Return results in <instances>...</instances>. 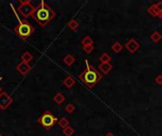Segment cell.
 <instances>
[{
  "mask_svg": "<svg viewBox=\"0 0 162 136\" xmlns=\"http://www.w3.org/2000/svg\"><path fill=\"white\" fill-rule=\"evenodd\" d=\"M85 69L80 74L79 78L86 87L93 88L103 78V76H101L99 70L96 69L92 64L88 62V60H85Z\"/></svg>",
  "mask_w": 162,
  "mask_h": 136,
  "instance_id": "1",
  "label": "cell"
},
{
  "mask_svg": "<svg viewBox=\"0 0 162 136\" xmlns=\"http://www.w3.org/2000/svg\"><path fill=\"white\" fill-rule=\"evenodd\" d=\"M32 17L41 26H46L55 17V11L52 10L51 8L47 3H45V1H41L33 11Z\"/></svg>",
  "mask_w": 162,
  "mask_h": 136,
  "instance_id": "2",
  "label": "cell"
},
{
  "mask_svg": "<svg viewBox=\"0 0 162 136\" xmlns=\"http://www.w3.org/2000/svg\"><path fill=\"white\" fill-rule=\"evenodd\" d=\"M13 30L20 38L26 40L33 33V31H34V28H33L28 21L24 20V21H21L19 24L14 28Z\"/></svg>",
  "mask_w": 162,
  "mask_h": 136,
  "instance_id": "3",
  "label": "cell"
},
{
  "mask_svg": "<svg viewBox=\"0 0 162 136\" xmlns=\"http://www.w3.org/2000/svg\"><path fill=\"white\" fill-rule=\"evenodd\" d=\"M58 122L57 117L54 116L50 111H46L38 118V123L45 128V130H50Z\"/></svg>",
  "mask_w": 162,
  "mask_h": 136,
  "instance_id": "4",
  "label": "cell"
},
{
  "mask_svg": "<svg viewBox=\"0 0 162 136\" xmlns=\"http://www.w3.org/2000/svg\"><path fill=\"white\" fill-rule=\"evenodd\" d=\"M35 8L31 5V1H21L20 6L17 8V11L19 12L23 17H29L32 16V13L34 11Z\"/></svg>",
  "mask_w": 162,
  "mask_h": 136,
  "instance_id": "5",
  "label": "cell"
},
{
  "mask_svg": "<svg viewBox=\"0 0 162 136\" xmlns=\"http://www.w3.org/2000/svg\"><path fill=\"white\" fill-rule=\"evenodd\" d=\"M13 98L9 94H7L6 92L0 93V109L1 110H6L13 103Z\"/></svg>",
  "mask_w": 162,
  "mask_h": 136,
  "instance_id": "6",
  "label": "cell"
},
{
  "mask_svg": "<svg viewBox=\"0 0 162 136\" xmlns=\"http://www.w3.org/2000/svg\"><path fill=\"white\" fill-rule=\"evenodd\" d=\"M124 46H125V48L131 53V54H134V53L139 48V46H140V45H139V44L134 39V38H131V39L125 44V45H124Z\"/></svg>",
  "mask_w": 162,
  "mask_h": 136,
  "instance_id": "7",
  "label": "cell"
},
{
  "mask_svg": "<svg viewBox=\"0 0 162 136\" xmlns=\"http://www.w3.org/2000/svg\"><path fill=\"white\" fill-rule=\"evenodd\" d=\"M16 69L17 71L19 72V73L21 75H23V76H26L29 71L31 70V65H29V63L27 62H21L18 65L16 66Z\"/></svg>",
  "mask_w": 162,
  "mask_h": 136,
  "instance_id": "8",
  "label": "cell"
},
{
  "mask_svg": "<svg viewBox=\"0 0 162 136\" xmlns=\"http://www.w3.org/2000/svg\"><path fill=\"white\" fill-rule=\"evenodd\" d=\"M98 68H99L101 73L106 75L113 69V65L111 63H101Z\"/></svg>",
  "mask_w": 162,
  "mask_h": 136,
  "instance_id": "9",
  "label": "cell"
},
{
  "mask_svg": "<svg viewBox=\"0 0 162 136\" xmlns=\"http://www.w3.org/2000/svg\"><path fill=\"white\" fill-rule=\"evenodd\" d=\"M63 83H64V85L66 87V88L70 89V88H72V87L75 85L76 81H75V79L72 77H71V76H67V77L65 79H64Z\"/></svg>",
  "mask_w": 162,
  "mask_h": 136,
  "instance_id": "10",
  "label": "cell"
},
{
  "mask_svg": "<svg viewBox=\"0 0 162 136\" xmlns=\"http://www.w3.org/2000/svg\"><path fill=\"white\" fill-rule=\"evenodd\" d=\"M111 60H112V57L106 52L103 53V54L99 57V60L101 62V63H110Z\"/></svg>",
  "mask_w": 162,
  "mask_h": 136,
  "instance_id": "11",
  "label": "cell"
},
{
  "mask_svg": "<svg viewBox=\"0 0 162 136\" xmlns=\"http://www.w3.org/2000/svg\"><path fill=\"white\" fill-rule=\"evenodd\" d=\"M147 11H148V13L151 15V16H153V17H157L158 16V12H159V10H157L156 4H153V5H151L148 8Z\"/></svg>",
  "mask_w": 162,
  "mask_h": 136,
  "instance_id": "12",
  "label": "cell"
},
{
  "mask_svg": "<svg viewBox=\"0 0 162 136\" xmlns=\"http://www.w3.org/2000/svg\"><path fill=\"white\" fill-rule=\"evenodd\" d=\"M32 59H33V56H32L31 53L29 52V51H25L21 56V60H22V62H23L29 63V62H31Z\"/></svg>",
  "mask_w": 162,
  "mask_h": 136,
  "instance_id": "13",
  "label": "cell"
},
{
  "mask_svg": "<svg viewBox=\"0 0 162 136\" xmlns=\"http://www.w3.org/2000/svg\"><path fill=\"white\" fill-rule=\"evenodd\" d=\"M150 38H151V40H152L154 44H157L158 42L162 39V35L158 31H154L152 34H151Z\"/></svg>",
  "mask_w": 162,
  "mask_h": 136,
  "instance_id": "14",
  "label": "cell"
},
{
  "mask_svg": "<svg viewBox=\"0 0 162 136\" xmlns=\"http://www.w3.org/2000/svg\"><path fill=\"white\" fill-rule=\"evenodd\" d=\"M64 62H65L67 66H71L75 62V58L71 54H67L65 58H64Z\"/></svg>",
  "mask_w": 162,
  "mask_h": 136,
  "instance_id": "15",
  "label": "cell"
},
{
  "mask_svg": "<svg viewBox=\"0 0 162 136\" xmlns=\"http://www.w3.org/2000/svg\"><path fill=\"white\" fill-rule=\"evenodd\" d=\"M122 48H123V45L119 43V42H115L114 44H112V46H111V49L113 51H114L115 53H119L120 51L122 50Z\"/></svg>",
  "mask_w": 162,
  "mask_h": 136,
  "instance_id": "16",
  "label": "cell"
},
{
  "mask_svg": "<svg viewBox=\"0 0 162 136\" xmlns=\"http://www.w3.org/2000/svg\"><path fill=\"white\" fill-rule=\"evenodd\" d=\"M53 100L56 102V103L57 104H62L64 101L66 100V97H65V96H64L63 94H61V93H58V94H56L55 96H54V97H53Z\"/></svg>",
  "mask_w": 162,
  "mask_h": 136,
  "instance_id": "17",
  "label": "cell"
},
{
  "mask_svg": "<svg viewBox=\"0 0 162 136\" xmlns=\"http://www.w3.org/2000/svg\"><path fill=\"white\" fill-rule=\"evenodd\" d=\"M94 41L92 40V38L90 36H85L82 38V46H86V45H93Z\"/></svg>",
  "mask_w": 162,
  "mask_h": 136,
  "instance_id": "18",
  "label": "cell"
},
{
  "mask_svg": "<svg viewBox=\"0 0 162 136\" xmlns=\"http://www.w3.org/2000/svg\"><path fill=\"white\" fill-rule=\"evenodd\" d=\"M58 124H59V126L64 130V128H66V127L69 126V121L67 118H66V117H62V118L58 121Z\"/></svg>",
  "mask_w": 162,
  "mask_h": 136,
  "instance_id": "19",
  "label": "cell"
},
{
  "mask_svg": "<svg viewBox=\"0 0 162 136\" xmlns=\"http://www.w3.org/2000/svg\"><path fill=\"white\" fill-rule=\"evenodd\" d=\"M67 26H68V28L71 30H76L79 28V23L75 20V19H71L68 22V24H67Z\"/></svg>",
  "mask_w": 162,
  "mask_h": 136,
  "instance_id": "20",
  "label": "cell"
},
{
  "mask_svg": "<svg viewBox=\"0 0 162 136\" xmlns=\"http://www.w3.org/2000/svg\"><path fill=\"white\" fill-rule=\"evenodd\" d=\"M74 128L71 127V126H68V127H66V128H64L63 130V133L65 134L66 136H72L74 134Z\"/></svg>",
  "mask_w": 162,
  "mask_h": 136,
  "instance_id": "21",
  "label": "cell"
},
{
  "mask_svg": "<svg viewBox=\"0 0 162 136\" xmlns=\"http://www.w3.org/2000/svg\"><path fill=\"white\" fill-rule=\"evenodd\" d=\"M75 106L72 104V103H68L67 104L66 107H65V111L67 112V113H72L74 111H75Z\"/></svg>",
  "mask_w": 162,
  "mask_h": 136,
  "instance_id": "22",
  "label": "cell"
},
{
  "mask_svg": "<svg viewBox=\"0 0 162 136\" xmlns=\"http://www.w3.org/2000/svg\"><path fill=\"white\" fill-rule=\"evenodd\" d=\"M82 49H84V51L86 53V54H90V53L94 50V45H86V46H82Z\"/></svg>",
  "mask_w": 162,
  "mask_h": 136,
  "instance_id": "23",
  "label": "cell"
},
{
  "mask_svg": "<svg viewBox=\"0 0 162 136\" xmlns=\"http://www.w3.org/2000/svg\"><path fill=\"white\" fill-rule=\"evenodd\" d=\"M154 81H156L158 85H162V75H158L157 77L154 78Z\"/></svg>",
  "mask_w": 162,
  "mask_h": 136,
  "instance_id": "24",
  "label": "cell"
},
{
  "mask_svg": "<svg viewBox=\"0 0 162 136\" xmlns=\"http://www.w3.org/2000/svg\"><path fill=\"white\" fill-rule=\"evenodd\" d=\"M156 6L157 8V10H162V1H158L157 3H156Z\"/></svg>",
  "mask_w": 162,
  "mask_h": 136,
  "instance_id": "25",
  "label": "cell"
},
{
  "mask_svg": "<svg viewBox=\"0 0 162 136\" xmlns=\"http://www.w3.org/2000/svg\"><path fill=\"white\" fill-rule=\"evenodd\" d=\"M158 18H160V19H162V10H160L159 12H158V16H157Z\"/></svg>",
  "mask_w": 162,
  "mask_h": 136,
  "instance_id": "26",
  "label": "cell"
},
{
  "mask_svg": "<svg viewBox=\"0 0 162 136\" xmlns=\"http://www.w3.org/2000/svg\"><path fill=\"white\" fill-rule=\"evenodd\" d=\"M105 136H115V135L113 133H111V132H108V133H106V135H105Z\"/></svg>",
  "mask_w": 162,
  "mask_h": 136,
  "instance_id": "27",
  "label": "cell"
},
{
  "mask_svg": "<svg viewBox=\"0 0 162 136\" xmlns=\"http://www.w3.org/2000/svg\"><path fill=\"white\" fill-rule=\"evenodd\" d=\"M0 80H1V78H0ZM0 93H1V88H0Z\"/></svg>",
  "mask_w": 162,
  "mask_h": 136,
  "instance_id": "28",
  "label": "cell"
},
{
  "mask_svg": "<svg viewBox=\"0 0 162 136\" xmlns=\"http://www.w3.org/2000/svg\"><path fill=\"white\" fill-rule=\"evenodd\" d=\"M0 136H2V135H1V134H0Z\"/></svg>",
  "mask_w": 162,
  "mask_h": 136,
  "instance_id": "29",
  "label": "cell"
}]
</instances>
